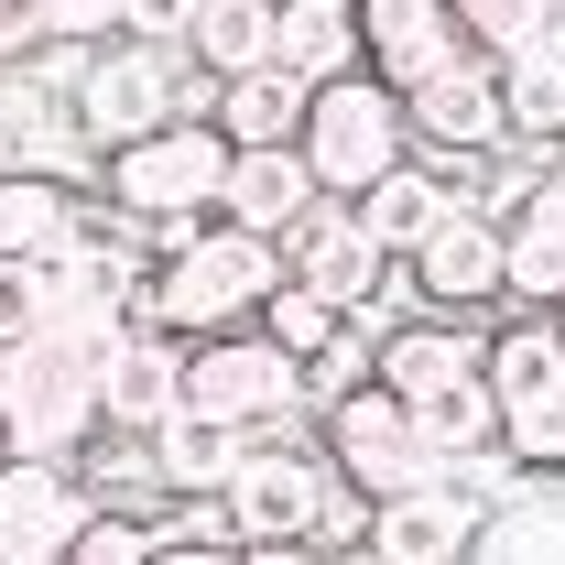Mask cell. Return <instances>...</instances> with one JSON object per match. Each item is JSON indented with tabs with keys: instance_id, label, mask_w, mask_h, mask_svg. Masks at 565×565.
Returning a JSON list of instances; mask_svg holds the SVG:
<instances>
[{
	"instance_id": "cell-33",
	"label": "cell",
	"mask_w": 565,
	"mask_h": 565,
	"mask_svg": "<svg viewBox=\"0 0 565 565\" xmlns=\"http://www.w3.org/2000/svg\"><path fill=\"white\" fill-rule=\"evenodd\" d=\"M152 565H239V544H196V533H163L152 522Z\"/></svg>"
},
{
	"instance_id": "cell-21",
	"label": "cell",
	"mask_w": 565,
	"mask_h": 565,
	"mask_svg": "<svg viewBox=\"0 0 565 565\" xmlns=\"http://www.w3.org/2000/svg\"><path fill=\"white\" fill-rule=\"evenodd\" d=\"M76 196L66 174H22V163H0V262H55L76 228Z\"/></svg>"
},
{
	"instance_id": "cell-8",
	"label": "cell",
	"mask_w": 565,
	"mask_h": 565,
	"mask_svg": "<svg viewBox=\"0 0 565 565\" xmlns=\"http://www.w3.org/2000/svg\"><path fill=\"white\" fill-rule=\"evenodd\" d=\"M0 435L11 457H87L98 446V370H76L66 349H0Z\"/></svg>"
},
{
	"instance_id": "cell-34",
	"label": "cell",
	"mask_w": 565,
	"mask_h": 565,
	"mask_svg": "<svg viewBox=\"0 0 565 565\" xmlns=\"http://www.w3.org/2000/svg\"><path fill=\"white\" fill-rule=\"evenodd\" d=\"M22 55H44V22H33V0H0V66H22Z\"/></svg>"
},
{
	"instance_id": "cell-35",
	"label": "cell",
	"mask_w": 565,
	"mask_h": 565,
	"mask_svg": "<svg viewBox=\"0 0 565 565\" xmlns=\"http://www.w3.org/2000/svg\"><path fill=\"white\" fill-rule=\"evenodd\" d=\"M239 565H349V555H327V544H239Z\"/></svg>"
},
{
	"instance_id": "cell-2",
	"label": "cell",
	"mask_w": 565,
	"mask_h": 565,
	"mask_svg": "<svg viewBox=\"0 0 565 565\" xmlns=\"http://www.w3.org/2000/svg\"><path fill=\"white\" fill-rule=\"evenodd\" d=\"M228 131L217 120H174V131H141L120 152H98V207H120L131 228H152V250H174L185 228H207L228 196Z\"/></svg>"
},
{
	"instance_id": "cell-7",
	"label": "cell",
	"mask_w": 565,
	"mask_h": 565,
	"mask_svg": "<svg viewBox=\"0 0 565 565\" xmlns=\"http://www.w3.org/2000/svg\"><path fill=\"white\" fill-rule=\"evenodd\" d=\"M338 490V468H327V446L305 435V424H282V435H250L239 446V468H228V522H239V544H305L316 533V511Z\"/></svg>"
},
{
	"instance_id": "cell-32",
	"label": "cell",
	"mask_w": 565,
	"mask_h": 565,
	"mask_svg": "<svg viewBox=\"0 0 565 565\" xmlns=\"http://www.w3.org/2000/svg\"><path fill=\"white\" fill-rule=\"evenodd\" d=\"M185 22H196V0H120V33L141 44H185Z\"/></svg>"
},
{
	"instance_id": "cell-13",
	"label": "cell",
	"mask_w": 565,
	"mask_h": 565,
	"mask_svg": "<svg viewBox=\"0 0 565 565\" xmlns=\"http://www.w3.org/2000/svg\"><path fill=\"white\" fill-rule=\"evenodd\" d=\"M403 294H424V316H479V305H500L511 294V273H500V217L490 207H446L403 250Z\"/></svg>"
},
{
	"instance_id": "cell-30",
	"label": "cell",
	"mask_w": 565,
	"mask_h": 565,
	"mask_svg": "<svg viewBox=\"0 0 565 565\" xmlns=\"http://www.w3.org/2000/svg\"><path fill=\"white\" fill-rule=\"evenodd\" d=\"M305 544H327V555H349V565H359V555H370V490H349V479H338Z\"/></svg>"
},
{
	"instance_id": "cell-4",
	"label": "cell",
	"mask_w": 565,
	"mask_h": 565,
	"mask_svg": "<svg viewBox=\"0 0 565 565\" xmlns=\"http://www.w3.org/2000/svg\"><path fill=\"white\" fill-rule=\"evenodd\" d=\"M294 152L316 163V185H327V207H359L392 163H414V120H403V87H381V76H327L316 98H305V131Z\"/></svg>"
},
{
	"instance_id": "cell-6",
	"label": "cell",
	"mask_w": 565,
	"mask_h": 565,
	"mask_svg": "<svg viewBox=\"0 0 565 565\" xmlns=\"http://www.w3.org/2000/svg\"><path fill=\"white\" fill-rule=\"evenodd\" d=\"M185 414H196V424H228V435H282V424H316V414H305L294 359H282L262 327L185 338Z\"/></svg>"
},
{
	"instance_id": "cell-23",
	"label": "cell",
	"mask_w": 565,
	"mask_h": 565,
	"mask_svg": "<svg viewBox=\"0 0 565 565\" xmlns=\"http://www.w3.org/2000/svg\"><path fill=\"white\" fill-rule=\"evenodd\" d=\"M185 66L207 76V87L273 66V0H196V22H185Z\"/></svg>"
},
{
	"instance_id": "cell-28",
	"label": "cell",
	"mask_w": 565,
	"mask_h": 565,
	"mask_svg": "<svg viewBox=\"0 0 565 565\" xmlns=\"http://www.w3.org/2000/svg\"><path fill=\"white\" fill-rule=\"evenodd\" d=\"M55 316V262H0V349H33Z\"/></svg>"
},
{
	"instance_id": "cell-14",
	"label": "cell",
	"mask_w": 565,
	"mask_h": 565,
	"mask_svg": "<svg viewBox=\"0 0 565 565\" xmlns=\"http://www.w3.org/2000/svg\"><path fill=\"white\" fill-rule=\"evenodd\" d=\"M282 273L305 282V294H327L338 316L381 327V305H392V273H403V262H392V250H381V239H370L349 207H316L294 239H282Z\"/></svg>"
},
{
	"instance_id": "cell-25",
	"label": "cell",
	"mask_w": 565,
	"mask_h": 565,
	"mask_svg": "<svg viewBox=\"0 0 565 565\" xmlns=\"http://www.w3.org/2000/svg\"><path fill=\"white\" fill-rule=\"evenodd\" d=\"M446 207H457V196H446V174H435V163L414 152V163H392V174H381V185H370L349 217L370 228V239H381V250H392V262H403V250H414V239H424V228H435Z\"/></svg>"
},
{
	"instance_id": "cell-20",
	"label": "cell",
	"mask_w": 565,
	"mask_h": 565,
	"mask_svg": "<svg viewBox=\"0 0 565 565\" xmlns=\"http://www.w3.org/2000/svg\"><path fill=\"white\" fill-rule=\"evenodd\" d=\"M273 66L327 87V76H359V0H282L273 11Z\"/></svg>"
},
{
	"instance_id": "cell-26",
	"label": "cell",
	"mask_w": 565,
	"mask_h": 565,
	"mask_svg": "<svg viewBox=\"0 0 565 565\" xmlns=\"http://www.w3.org/2000/svg\"><path fill=\"white\" fill-rule=\"evenodd\" d=\"M250 327H262V338H273L282 359H294V370H305V359H316V349H338V338H349V316H338L327 294H305V282H294V273H282V294H273V305H262V316H250Z\"/></svg>"
},
{
	"instance_id": "cell-17",
	"label": "cell",
	"mask_w": 565,
	"mask_h": 565,
	"mask_svg": "<svg viewBox=\"0 0 565 565\" xmlns=\"http://www.w3.org/2000/svg\"><path fill=\"white\" fill-rule=\"evenodd\" d=\"M185 414V338L131 327V349L98 370V435H163Z\"/></svg>"
},
{
	"instance_id": "cell-24",
	"label": "cell",
	"mask_w": 565,
	"mask_h": 565,
	"mask_svg": "<svg viewBox=\"0 0 565 565\" xmlns=\"http://www.w3.org/2000/svg\"><path fill=\"white\" fill-rule=\"evenodd\" d=\"M141 446H152V490H163V500H217L250 435H228V424H196V414H174L163 435H141Z\"/></svg>"
},
{
	"instance_id": "cell-10",
	"label": "cell",
	"mask_w": 565,
	"mask_h": 565,
	"mask_svg": "<svg viewBox=\"0 0 565 565\" xmlns=\"http://www.w3.org/2000/svg\"><path fill=\"white\" fill-rule=\"evenodd\" d=\"M468 207L500 217V273L533 316H565V163H522L511 185L468 196Z\"/></svg>"
},
{
	"instance_id": "cell-15",
	"label": "cell",
	"mask_w": 565,
	"mask_h": 565,
	"mask_svg": "<svg viewBox=\"0 0 565 565\" xmlns=\"http://www.w3.org/2000/svg\"><path fill=\"white\" fill-rule=\"evenodd\" d=\"M370 565H479V511L446 479L370 500Z\"/></svg>"
},
{
	"instance_id": "cell-11",
	"label": "cell",
	"mask_w": 565,
	"mask_h": 565,
	"mask_svg": "<svg viewBox=\"0 0 565 565\" xmlns=\"http://www.w3.org/2000/svg\"><path fill=\"white\" fill-rule=\"evenodd\" d=\"M87 522H98V490L76 457H0V565H66Z\"/></svg>"
},
{
	"instance_id": "cell-29",
	"label": "cell",
	"mask_w": 565,
	"mask_h": 565,
	"mask_svg": "<svg viewBox=\"0 0 565 565\" xmlns=\"http://www.w3.org/2000/svg\"><path fill=\"white\" fill-rule=\"evenodd\" d=\"M66 565H152V522H141V511H98L66 544Z\"/></svg>"
},
{
	"instance_id": "cell-31",
	"label": "cell",
	"mask_w": 565,
	"mask_h": 565,
	"mask_svg": "<svg viewBox=\"0 0 565 565\" xmlns=\"http://www.w3.org/2000/svg\"><path fill=\"white\" fill-rule=\"evenodd\" d=\"M44 44H109L120 33V0H33Z\"/></svg>"
},
{
	"instance_id": "cell-9",
	"label": "cell",
	"mask_w": 565,
	"mask_h": 565,
	"mask_svg": "<svg viewBox=\"0 0 565 565\" xmlns=\"http://www.w3.org/2000/svg\"><path fill=\"white\" fill-rule=\"evenodd\" d=\"M316 446H327V468H338L349 490H370V500L424 490V479H435V446H424L414 403L381 392V381H359L349 403H327V414H316Z\"/></svg>"
},
{
	"instance_id": "cell-18",
	"label": "cell",
	"mask_w": 565,
	"mask_h": 565,
	"mask_svg": "<svg viewBox=\"0 0 565 565\" xmlns=\"http://www.w3.org/2000/svg\"><path fill=\"white\" fill-rule=\"evenodd\" d=\"M316 207H327V185H316V163H305L294 141H282V152H239V163H228V196H217V217L250 228V239H294Z\"/></svg>"
},
{
	"instance_id": "cell-19",
	"label": "cell",
	"mask_w": 565,
	"mask_h": 565,
	"mask_svg": "<svg viewBox=\"0 0 565 565\" xmlns=\"http://www.w3.org/2000/svg\"><path fill=\"white\" fill-rule=\"evenodd\" d=\"M305 76H282V66H250V76H228V87H207V120L228 131V152H282V141L305 131Z\"/></svg>"
},
{
	"instance_id": "cell-38",
	"label": "cell",
	"mask_w": 565,
	"mask_h": 565,
	"mask_svg": "<svg viewBox=\"0 0 565 565\" xmlns=\"http://www.w3.org/2000/svg\"><path fill=\"white\" fill-rule=\"evenodd\" d=\"M273 11H282V0H273Z\"/></svg>"
},
{
	"instance_id": "cell-22",
	"label": "cell",
	"mask_w": 565,
	"mask_h": 565,
	"mask_svg": "<svg viewBox=\"0 0 565 565\" xmlns=\"http://www.w3.org/2000/svg\"><path fill=\"white\" fill-rule=\"evenodd\" d=\"M500 120L522 163H565V55H511L500 66Z\"/></svg>"
},
{
	"instance_id": "cell-12",
	"label": "cell",
	"mask_w": 565,
	"mask_h": 565,
	"mask_svg": "<svg viewBox=\"0 0 565 565\" xmlns=\"http://www.w3.org/2000/svg\"><path fill=\"white\" fill-rule=\"evenodd\" d=\"M403 120H414L424 163H490V152H511L500 66H490V55H457V66H435L424 87H403Z\"/></svg>"
},
{
	"instance_id": "cell-1",
	"label": "cell",
	"mask_w": 565,
	"mask_h": 565,
	"mask_svg": "<svg viewBox=\"0 0 565 565\" xmlns=\"http://www.w3.org/2000/svg\"><path fill=\"white\" fill-rule=\"evenodd\" d=\"M282 294V239H250V228H185L174 250H152V273H141V327L152 338H217V327H250L262 305Z\"/></svg>"
},
{
	"instance_id": "cell-36",
	"label": "cell",
	"mask_w": 565,
	"mask_h": 565,
	"mask_svg": "<svg viewBox=\"0 0 565 565\" xmlns=\"http://www.w3.org/2000/svg\"><path fill=\"white\" fill-rule=\"evenodd\" d=\"M0 457H11V435H0Z\"/></svg>"
},
{
	"instance_id": "cell-27",
	"label": "cell",
	"mask_w": 565,
	"mask_h": 565,
	"mask_svg": "<svg viewBox=\"0 0 565 565\" xmlns=\"http://www.w3.org/2000/svg\"><path fill=\"white\" fill-rule=\"evenodd\" d=\"M446 11H457L468 55H490V66L533 55V33H544V0H446Z\"/></svg>"
},
{
	"instance_id": "cell-16",
	"label": "cell",
	"mask_w": 565,
	"mask_h": 565,
	"mask_svg": "<svg viewBox=\"0 0 565 565\" xmlns=\"http://www.w3.org/2000/svg\"><path fill=\"white\" fill-rule=\"evenodd\" d=\"M457 55H468V33H457L446 0H359V66L381 76V87H424V76L457 66Z\"/></svg>"
},
{
	"instance_id": "cell-5",
	"label": "cell",
	"mask_w": 565,
	"mask_h": 565,
	"mask_svg": "<svg viewBox=\"0 0 565 565\" xmlns=\"http://www.w3.org/2000/svg\"><path fill=\"white\" fill-rule=\"evenodd\" d=\"M490 414H500V457L522 479H565V338L555 316H522L490 338Z\"/></svg>"
},
{
	"instance_id": "cell-3",
	"label": "cell",
	"mask_w": 565,
	"mask_h": 565,
	"mask_svg": "<svg viewBox=\"0 0 565 565\" xmlns=\"http://www.w3.org/2000/svg\"><path fill=\"white\" fill-rule=\"evenodd\" d=\"M76 120H87V152H120L141 131L207 120V76L185 66V44H141V33L76 44Z\"/></svg>"
},
{
	"instance_id": "cell-37",
	"label": "cell",
	"mask_w": 565,
	"mask_h": 565,
	"mask_svg": "<svg viewBox=\"0 0 565 565\" xmlns=\"http://www.w3.org/2000/svg\"><path fill=\"white\" fill-rule=\"evenodd\" d=\"M555 338H565V316H555Z\"/></svg>"
}]
</instances>
